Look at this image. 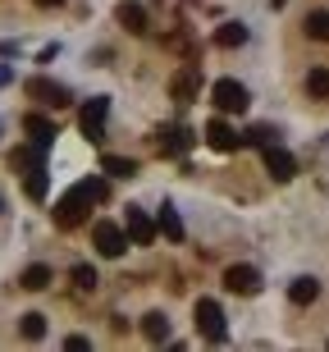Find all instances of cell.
<instances>
[{"instance_id":"6da1fadb","label":"cell","mask_w":329,"mask_h":352,"mask_svg":"<svg viewBox=\"0 0 329 352\" xmlns=\"http://www.w3.org/2000/svg\"><path fill=\"white\" fill-rule=\"evenodd\" d=\"M106 197H110L106 179H82V183H73V188L60 197V206H55V224H60V229L82 224V220H87V210H92L96 201H106Z\"/></svg>"},{"instance_id":"7a4b0ae2","label":"cell","mask_w":329,"mask_h":352,"mask_svg":"<svg viewBox=\"0 0 329 352\" xmlns=\"http://www.w3.org/2000/svg\"><path fill=\"white\" fill-rule=\"evenodd\" d=\"M106 119H110V101H106V96H92V101H82V110H78V129H82V138H87V142H101V138H106Z\"/></svg>"},{"instance_id":"3957f363","label":"cell","mask_w":329,"mask_h":352,"mask_svg":"<svg viewBox=\"0 0 329 352\" xmlns=\"http://www.w3.org/2000/svg\"><path fill=\"white\" fill-rule=\"evenodd\" d=\"M197 334L206 343H224V307L215 298H197Z\"/></svg>"},{"instance_id":"277c9868","label":"cell","mask_w":329,"mask_h":352,"mask_svg":"<svg viewBox=\"0 0 329 352\" xmlns=\"http://www.w3.org/2000/svg\"><path fill=\"white\" fill-rule=\"evenodd\" d=\"M92 243H96V252H101V256H110V261H115V256H124V252H128V229H119L115 220H101L92 229Z\"/></svg>"},{"instance_id":"5b68a950","label":"cell","mask_w":329,"mask_h":352,"mask_svg":"<svg viewBox=\"0 0 329 352\" xmlns=\"http://www.w3.org/2000/svg\"><path fill=\"white\" fill-rule=\"evenodd\" d=\"M211 101L220 105L224 115H242V110H247V101H251V96H247V87H242V82H238V78H220V82H215V87H211Z\"/></svg>"},{"instance_id":"8992f818","label":"cell","mask_w":329,"mask_h":352,"mask_svg":"<svg viewBox=\"0 0 329 352\" xmlns=\"http://www.w3.org/2000/svg\"><path fill=\"white\" fill-rule=\"evenodd\" d=\"M124 229H128V243H137V248H151L160 234V224L146 215L142 206H128V215H124Z\"/></svg>"},{"instance_id":"52a82bcc","label":"cell","mask_w":329,"mask_h":352,"mask_svg":"<svg viewBox=\"0 0 329 352\" xmlns=\"http://www.w3.org/2000/svg\"><path fill=\"white\" fill-rule=\"evenodd\" d=\"M261 156H265V170H270V179H279V183H288L293 174H297V156L293 151H284V146H261Z\"/></svg>"},{"instance_id":"ba28073f","label":"cell","mask_w":329,"mask_h":352,"mask_svg":"<svg viewBox=\"0 0 329 352\" xmlns=\"http://www.w3.org/2000/svg\"><path fill=\"white\" fill-rule=\"evenodd\" d=\"M224 288H229V293L251 298V293L261 288V270H251V265H229V270H224Z\"/></svg>"},{"instance_id":"9c48e42d","label":"cell","mask_w":329,"mask_h":352,"mask_svg":"<svg viewBox=\"0 0 329 352\" xmlns=\"http://www.w3.org/2000/svg\"><path fill=\"white\" fill-rule=\"evenodd\" d=\"M27 96H32V101H41V105H65V101H73L65 82H51V78H27Z\"/></svg>"},{"instance_id":"30bf717a","label":"cell","mask_w":329,"mask_h":352,"mask_svg":"<svg viewBox=\"0 0 329 352\" xmlns=\"http://www.w3.org/2000/svg\"><path fill=\"white\" fill-rule=\"evenodd\" d=\"M206 142H211V151H238L242 133H234L224 119H211V124H206Z\"/></svg>"},{"instance_id":"8fae6325","label":"cell","mask_w":329,"mask_h":352,"mask_svg":"<svg viewBox=\"0 0 329 352\" xmlns=\"http://www.w3.org/2000/svg\"><path fill=\"white\" fill-rule=\"evenodd\" d=\"M115 19H119L124 28H128V32H146V10L137 5V0H119Z\"/></svg>"},{"instance_id":"7c38bea8","label":"cell","mask_w":329,"mask_h":352,"mask_svg":"<svg viewBox=\"0 0 329 352\" xmlns=\"http://www.w3.org/2000/svg\"><path fill=\"white\" fill-rule=\"evenodd\" d=\"M142 334L151 343H170V316L165 311H146L142 316Z\"/></svg>"},{"instance_id":"4fadbf2b","label":"cell","mask_w":329,"mask_h":352,"mask_svg":"<svg viewBox=\"0 0 329 352\" xmlns=\"http://www.w3.org/2000/svg\"><path fill=\"white\" fill-rule=\"evenodd\" d=\"M288 298L297 302V307H311V302L320 298V279H311V274H302V279H293V288H288Z\"/></svg>"},{"instance_id":"5bb4252c","label":"cell","mask_w":329,"mask_h":352,"mask_svg":"<svg viewBox=\"0 0 329 352\" xmlns=\"http://www.w3.org/2000/svg\"><path fill=\"white\" fill-rule=\"evenodd\" d=\"M160 234L165 238H174V243H183V220H179V210H174V201H165V206H160Z\"/></svg>"},{"instance_id":"9a60e30c","label":"cell","mask_w":329,"mask_h":352,"mask_svg":"<svg viewBox=\"0 0 329 352\" xmlns=\"http://www.w3.org/2000/svg\"><path fill=\"white\" fill-rule=\"evenodd\" d=\"M23 129L32 133V142H37V146H51V138H55V124H51L46 115H27Z\"/></svg>"},{"instance_id":"2e32d148","label":"cell","mask_w":329,"mask_h":352,"mask_svg":"<svg viewBox=\"0 0 329 352\" xmlns=\"http://www.w3.org/2000/svg\"><path fill=\"white\" fill-rule=\"evenodd\" d=\"M101 174H110V179H133V174H137V160H128V156H106V160H101Z\"/></svg>"},{"instance_id":"e0dca14e","label":"cell","mask_w":329,"mask_h":352,"mask_svg":"<svg viewBox=\"0 0 329 352\" xmlns=\"http://www.w3.org/2000/svg\"><path fill=\"white\" fill-rule=\"evenodd\" d=\"M23 192L32 197V201H41V197H46V170H41V160H37V165H27V174H23Z\"/></svg>"},{"instance_id":"ac0fdd59","label":"cell","mask_w":329,"mask_h":352,"mask_svg":"<svg viewBox=\"0 0 329 352\" xmlns=\"http://www.w3.org/2000/svg\"><path fill=\"white\" fill-rule=\"evenodd\" d=\"M247 41V23H224V28H215V46H242Z\"/></svg>"},{"instance_id":"d6986e66","label":"cell","mask_w":329,"mask_h":352,"mask_svg":"<svg viewBox=\"0 0 329 352\" xmlns=\"http://www.w3.org/2000/svg\"><path fill=\"white\" fill-rule=\"evenodd\" d=\"M19 284H23L27 293H41V288H51V265H27Z\"/></svg>"},{"instance_id":"ffe728a7","label":"cell","mask_w":329,"mask_h":352,"mask_svg":"<svg viewBox=\"0 0 329 352\" xmlns=\"http://www.w3.org/2000/svg\"><path fill=\"white\" fill-rule=\"evenodd\" d=\"M170 91H174V101H192V91H197V69H183V74L170 82Z\"/></svg>"},{"instance_id":"44dd1931","label":"cell","mask_w":329,"mask_h":352,"mask_svg":"<svg viewBox=\"0 0 329 352\" xmlns=\"http://www.w3.org/2000/svg\"><path fill=\"white\" fill-rule=\"evenodd\" d=\"M160 146H165V151H188V146H192V133L174 124V129H165V133H160Z\"/></svg>"},{"instance_id":"7402d4cb","label":"cell","mask_w":329,"mask_h":352,"mask_svg":"<svg viewBox=\"0 0 329 352\" xmlns=\"http://www.w3.org/2000/svg\"><path fill=\"white\" fill-rule=\"evenodd\" d=\"M19 334H23L27 343H37L41 334H46V316H41V311H27L23 320H19Z\"/></svg>"},{"instance_id":"603a6c76","label":"cell","mask_w":329,"mask_h":352,"mask_svg":"<svg viewBox=\"0 0 329 352\" xmlns=\"http://www.w3.org/2000/svg\"><path fill=\"white\" fill-rule=\"evenodd\" d=\"M306 37L311 41H329V10L306 14Z\"/></svg>"},{"instance_id":"cb8c5ba5","label":"cell","mask_w":329,"mask_h":352,"mask_svg":"<svg viewBox=\"0 0 329 352\" xmlns=\"http://www.w3.org/2000/svg\"><path fill=\"white\" fill-rule=\"evenodd\" d=\"M306 91L311 96H329V69H311L306 74Z\"/></svg>"},{"instance_id":"d4e9b609","label":"cell","mask_w":329,"mask_h":352,"mask_svg":"<svg viewBox=\"0 0 329 352\" xmlns=\"http://www.w3.org/2000/svg\"><path fill=\"white\" fill-rule=\"evenodd\" d=\"M242 142H251V146H270V142H275V129H270V124H256V129L242 133Z\"/></svg>"},{"instance_id":"484cf974","label":"cell","mask_w":329,"mask_h":352,"mask_svg":"<svg viewBox=\"0 0 329 352\" xmlns=\"http://www.w3.org/2000/svg\"><path fill=\"white\" fill-rule=\"evenodd\" d=\"M73 284H78L82 293H92V288H96V270H92V265H73Z\"/></svg>"},{"instance_id":"4316f807","label":"cell","mask_w":329,"mask_h":352,"mask_svg":"<svg viewBox=\"0 0 329 352\" xmlns=\"http://www.w3.org/2000/svg\"><path fill=\"white\" fill-rule=\"evenodd\" d=\"M65 348H73V352H87V348H92V343L82 339V334H69V339H65Z\"/></svg>"},{"instance_id":"83f0119b","label":"cell","mask_w":329,"mask_h":352,"mask_svg":"<svg viewBox=\"0 0 329 352\" xmlns=\"http://www.w3.org/2000/svg\"><path fill=\"white\" fill-rule=\"evenodd\" d=\"M41 10H55V5H65V0H37Z\"/></svg>"},{"instance_id":"f1b7e54d","label":"cell","mask_w":329,"mask_h":352,"mask_svg":"<svg viewBox=\"0 0 329 352\" xmlns=\"http://www.w3.org/2000/svg\"><path fill=\"white\" fill-rule=\"evenodd\" d=\"M0 210H5V201H0Z\"/></svg>"}]
</instances>
